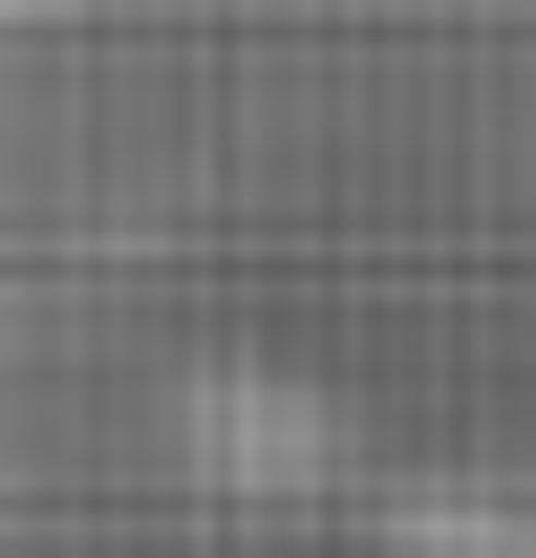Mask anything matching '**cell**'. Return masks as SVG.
Segmentation results:
<instances>
[{
  "label": "cell",
  "mask_w": 536,
  "mask_h": 558,
  "mask_svg": "<svg viewBox=\"0 0 536 558\" xmlns=\"http://www.w3.org/2000/svg\"><path fill=\"white\" fill-rule=\"evenodd\" d=\"M22 22H65V0H0V44H22Z\"/></svg>",
  "instance_id": "cell-2"
},
{
  "label": "cell",
  "mask_w": 536,
  "mask_h": 558,
  "mask_svg": "<svg viewBox=\"0 0 536 558\" xmlns=\"http://www.w3.org/2000/svg\"><path fill=\"white\" fill-rule=\"evenodd\" d=\"M407 558H536V515H494V494H429V515H407Z\"/></svg>",
  "instance_id": "cell-1"
}]
</instances>
